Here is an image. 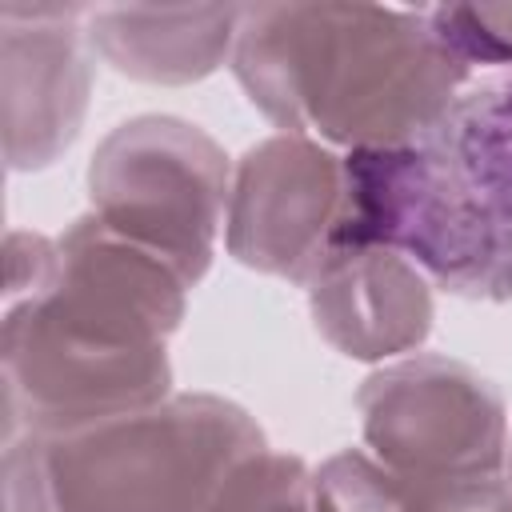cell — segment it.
<instances>
[{"mask_svg":"<svg viewBox=\"0 0 512 512\" xmlns=\"http://www.w3.org/2000/svg\"><path fill=\"white\" fill-rule=\"evenodd\" d=\"M56 244L52 280L4 308V440L84 428L172 396L164 340L184 320L180 272L96 212Z\"/></svg>","mask_w":512,"mask_h":512,"instance_id":"cell-1","label":"cell"},{"mask_svg":"<svg viewBox=\"0 0 512 512\" xmlns=\"http://www.w3.org/2000/svg\"><path fill=\"white\" fill-rule=\"evenodd\" d=\"M232 72L288 136L372 152L420 136L472 80L428 8L240 4Z\"/></svg>","mask_w":512,"mask_h":512,"instance_id":"cell-2","label":"cell"},{"mask_svg":"<svg viewBox=\"0 0 512 512\" xmlns=\"http://www.w3.org/2000/svg\"><path fill=\"white\" fill-rule=\"evenodd\" d=\"M344 160L336 244H384L456 296L512 300V68L468 80L408 144Z\"/></svg>","mask_w":512,"mask_h":512,"instance_id":"cell-3","label":"cell"},{"mask_svg":"<svg viewBox=\"0 0 512 512\" xmlns=\"http://www.w3.org/2000/svg\"><path fill=\"white\" fill-rule=\"evenodd\" d=\"M256 452V420L208 392L68 432H16L4 440V512H204Z\"/></svg>","mask_w":512,"mask_h":512,"instance_id":"cell-4","label":"cell"},{"mask_svg":"<svg viewBox=\"0 0 512 512\" xmlns=\"http://www.w3.org/2000/svg\"><path fill=\"white\" fill-rule=\"evenodd\" d=\"M228 188L224 148L180 116L124 120L88 164L92 212L168 260L188 288L212 264Z\"/></svg>","mask_w":512,"mask_h":512,"instance_id":"cell-5","label":"cell"},{"mask_svg":"<svg viewBox=\"0 0 512 512\" xmlns=\"http://www.w3.org/2000/svg\"><path fill=\"white\" fill-rule=\"evenodd\" d=\"M368 452L404 476H504L508 412L500 392L448 356H404L360 392Z\"/></svg>","mask_w":512,"mask_h":512,"instance_id":"cell-6","label":"cell"},{"mask_svg":"<svg viewBox=\"0 0 512 512\" xmlns=\"http://www.w3.org/2000/svg\"><path fill=\"white\" fill-rule=\"evenodd\" d=\"M348 212V160L308 136L252 144L228 188L224 244L268 276L308 284L336 248Z\"/></svg>","mask_w":512,"mask_h":512,"instance_id":"cell-7","label":"cell"},{"mask_svg":"<svg viewBox=\"0 0 512 512\" xmlns=\"http://www.w3.org/2000/svg\"><path fill=\"white\" fill-rule=\"evenodd\" d=\"M76 4L0 8L4 160L12 172L48 168L76 136L92 92L88 32Z\"/></svg>","mask_w":512,"mask_h":512,"instance_id":"cell-8","label":"cell"},{"mask_svg":"<svg viewBox=\"0 0 512 512\" xmlns=\"http://www.w3.org/2000/svg\"><path fill=\"white\" fill-rule=\"evenodd\" d=\"M304 288L316 332L352 360L412 352L432 332L428 280L396 248L336 244Z\"/></svg>","mask_w":512,"mask_h":512,"instance_id":"cell-9","label":"cell"},{"mask_svg":"<svg viewBox=\"0 0 512 512\" xmlns=\"http://www.w3.org/2000/svg\"><path fill=\"white\" fill-rule=\"evenodd\" d=\"M240 4L208 8H88V44L144 84H192L216 72L236 44Z\"/></svg>","mask_w":512,"mask_h":512,"instance_id":"cell-10","label":"cell"},{"mask_svg":"<svg viewBox=\"0 0 512 512\" xmlns=\"http://www.w3.org/2000/svg\"><path fill=\"white\" fill-rule=\"evenodd\" d=\"M320 512H512L508 476H404L348 448L316 472Z\"/></svg>","mask_w":512,"mask_h":512,"instance_id":"cell-11","label":"cell"},{"mask_svg":"<svg viewBox=\"0 0 512 512\" xmlns=\"http://www.w3.org/2000/svg\"><path fill=\"white\" fill-rule=\"evenodd\" d=\"M204 512H320L316 472L288 452H256L228 472Z\"/></svg>","mask_w":512,"mask_h":512,"instance_id":"cell-12","label":"cell"},{"mask_svg":"<svg viewBox=\"0 0 512 512\" xmlns=\"http://www.w3.org/2000/svg\"><path fill=\"white\" fill-rule=\"evenodd\" d=\"M428 16L468 68H512V4H436Z\"/></svg>","mask_w":512,"mask_h":512,"instance_id":"cell-13","label":"cell"},{"mask_svg":"<svg viewBox=\"0 0 512 512\" xmlns=\"http://www.w3.org/2000/svg\"><path fill=\"white\" fill-rule=\"evenodd\" d=\"M504 476H508V484H512V444H508V464H504Z\"/></svg>","mask_w":512,"mask_h":512,"instance_id":"cell-14","label":"cell"}]
</instances>
